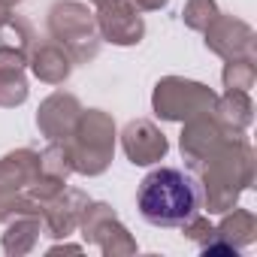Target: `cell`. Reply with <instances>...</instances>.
<instances>
[{
    "instance_id": "cell-5",
    "label": "cell",
    "mask_w": 257,
    "mask_h": 257,
    "mask_svg": "<svg viewBox=\"0 0 257 257\" xmlns=\"http://www.w3.org/2000/svg\"><path fill=\"white\" fill-rule=\"evenodd\" d=\"M215 91L203 82L185 79V76H164L158 79L152 91V109L161 121H188L200 112H212L215 106Z\"/></svg>"
},
{
    "instance_id": "cell-27",
    "label": "cell",
    "mask_w": 257,
    "mask_h": 257,
    "mask_svg": "<svg viewBox=\"0 0 257 257\" xmlns=\"http://www.w3.org/2000/svg\"><path fill=\"white\" fill-rule=\"evenodd\" d=\"M4 4H7V7H13V10H16V7H19V4H25V0H4Z\"/></svg>"
},
{
    "instance_id": "cell-17",
    "label": "cell",
    "mask_w": 257,
    "mask_h": 257,
    "mask_svg": "<svg viewBox=\"0 0 257 257\" xmlns=\"http://www.w3.org/2000/svg\"><path fill=\"white\" fill-rule=\"evenodd\" d=\"M215 239L230 245V248H236V251L248 248L257 239V218H254V212L251 209H239V206L227 209L221 224H215Z\"/></svg>"
},
{
    "instance_id": "cell-15",
    "label": "cell",
    "mask_w": 257,
    "mask_h": 257,
    "mask_svg": "<svg viewBox=\"0 0 257 257\" xmlns=\"http://www.w3.org/2000/svg\"><path fill=\"white\" fill-rule=\"evenodd\" d=\"M212 115L218 118V124L227 134H245L251 121H254V103L248 91H224L221 97H215Z\"/></svg>"
},
{
    "instance_id": "cell-28",
    "label": "cell",
    "mask_w": 257,
    "mask_h": 257,
    "mask_svg": "<svg viewBox=\"0 0 257 257\" xmlns=\"http://www.w3.org/2000/svg\"><path fill=\"white\" fill-rule=\"evenodd\" d=\"M91 4H103V0H91Z\"/></svg>"
},
{
    "instance_id": "cell-3",
    "label": "cell",
    "mask_w": 257,
    "mask_h": 257,
    "mask_svg": "<svg viewBox=\"0 0 257 257\" xmlns=\"http://www.w3.org/2000/svg\"><path fill=\"white\" fill-rule=\"evenodd\" d=\"M115 140H118V131H115V121L109 112L82 109L73 134L64 140L70 149V158H73V173L88 176V179L103 176L112 164Z\"/></svg>"
},
{
    "instance_id": "cell-16",
    "label": "cell",
    "mask_w": 257,
    "mask_h": 257,
    "mask_svg": "<svg viewBox=\"0 0 257 257\" xmlns=\"http://www.w3.org/2000/svg\"><path fill=\"white\" fill-rule=\"evenodd\" d=\"M43 236V218L40 215H16L7 221V230L0 236V245L10 257H25L37 248Z\"/></svg>"
},
{
    "instance_id": "cell-7",
    "label": "cell",
    "mask_w": 257,
    "mask_h": 257,
    "mask_svg": "<svg viewBox=\"0 0 257 257\" xmlns=\"http://www.w3.org/2000/svg\"><path fill=\"white\" fill-rule=\"evenodd\" d=\"M203 43L221 61H239V58L254 61L257 58V34L248 22H242L236 16L218 13L209 22V28L203 31Z\"/></svg>"
},
{
    "instance_id": "cell-9",
    "label": "cell",
    "mask_w": 257,
    "mask_h": 257,
    "mask_svg": "<svg viewBox=\"0 0 257 257\" xmlns=\"http://www.w3.org/2000/svg\"><path fill=\"white\" fill-rule=\"evenodd\" d=\"M227 137H233V134H227V131H224V127L218 124V118H215L212 112H200V115H194V118L182 121L179 149H182L185 164H188L191 170H197L206 158H212V155L224 146V140H227Z\"/></svg>"
},
{
    "instance_id": "cell-8",
    "label": "cell",
    "mask_w": 257,
    "mask_h": 257,
    "mask_svg": "<svg viewBox=\"0 0 257 257\" xmlns=\"http://www.w3.org/2000/svg\"><path fill=\"white\" fill-rule=\"evenodd\" d=\"M94 19L103 43L127 49V46H140L146 37V22L131 0H103L94 10Z\"/></svg>"
},
{
    "instance_id": "cell-18",
    "label": "cell",
    "mask_w": 257,
    "mask_h": 257,
    "mask_svg": "<svg viewBox=\"0 0 257 257\" xmlns=\"http://www.w3.org/2000/svg\"><path fill=\"white\" fill-rule=\"evenodd\" d=\"M40 176L58 179V182H67L73 176V158L64 140H55L40 152Z\"/></svg>"
},
{
    "instance_id": "cell-11",
    "label": "cell",
    "mask_w": 257,
    "mask_h": 257,
    "mask_svg": "<svg viewBox=\"0 0 257 257\" xmlns=\"http://www.w3.org/2000/svg\"><path fill=\"white\" fill-rule=\"evenodd\" d=\"M91 203V197L79 188H64L58 197H52L43 209V233L52 239H70L79 230L82 212Z\"/></svg>"
},
{
    "instance_id": "cell-23",
    "label": "cell",
    "mask_w": 257,
    "mask_h": 257,
    "mask_svg": "<svg viewBox=\"0 0 257 257\" xmlns=\"http://www.w3.org/2000/svg\"><path fill=\"white\" fill-rule=\"evenodd\" d=\"M182 233H185V239H191V242H197L200 248L203 245H209L212 239H215V224L206 218V215H191L185 224H182Z\"/></svg>"
},
{
    "instance_id": "cell-22",
    "label": "cell",
    "mask_w": 257,
    "mask_h": 257,
    "mask_svg": "<svg viewBox=\"0 0 257 257\" xmlns=\"http://www.w3.org/2000/svg\"><path fill=\"white\" fill-rule=\"evenodd\" d=\"M31 88L25 73H4L0 76V109H16L28 100Z\"/></svg>"
},
{
    "instance_id": "cell-20",
    "label": "cell",
    "mask_w": 257,
    "mask_h": 257,
    "mask_svg": "<svg viewBox=\"0 0 257 257\" xmlns=\"http://www.w3.org/2000/svg\"><path fill=\"white\" fill-rule=\"evenodd\" d=\"M221 82H224L227 91H251L254 82H257V67H254V61H248V58L224 61Z\"/></svg>"
},
{
    "instance_id": "cell-6",
    "label": "cell",
    "mask_w": 257,
    "mask_h": 257,
    "mask_svg": "<svg viewBox=\"0 0 257 257\" xmlns=\"http://www.w3.org/2000/svg\"><path fill=\"white\" fill-rule=\"evenodd\" d=\"M79 233L85 239V245H97L106 257H127V254H137V239L131 236L121 221L118 212L109 203H88L79 221Z\"/></svg>"
},
{
    "instance_id": "cell-1",
    "label": "cell",
    "mask_w": 257,
    "mask_h": 257,
    "mask_svg": "<svg viewBox=\"0 0 257 257\" xmlns=\"http://www.w3.org/2000/svg\"><path fill=\"white\" fill-rule=\"evenodd\" d=\"M257 158L245 134H233L224 146L197 167V194L209 215H224L254 185Z\"/></svg>"
},
{
    "instance_id": "cell-19",
    "label": "cell",
    "mask_w": 257,
    "mask_h": 257,
    "mask_svg": "<svg viewBox=\"0 0 257 257\" xmlns=\"http://www.w3.org/2000/svg\"><path fill=\"white\" fill-rule=\"evenodd\" d=\"M34 43H37V37H34V28H31V22H28V19L13 16L7 25H0V46H10V49H16V52L28 55Z\"/></svg>"
},
{
    "instance_id": "cell-10",
    "label": "cell",
    "mask_w": 257,
    "mask_h": 257,
    "mask_svg": "<svg viewBox=\"0 0 257 257\" xmlns=\"http://www.w3.org/2000/svg\"><path fill=\"white\" fill-rule=\"evenodd\" d=\"M121 137V149L127 155L134 167H152V164H161L170 152V140L161 127L149 118H134L124 124V131L118 134Z\"/></svg>"
},
{
    "instance_id": "cell-26",
    "label": "cell",
    "mask_w": 257,
    "mask_h": 257,
    "mask_svg": "<svg viewBox=\"0 0 257 257\" xmlns=\"http://www.w3.org/2000/svg\"><path fill=\"white\" fill-rule=\"evenodd\" d=\"M10 19H13V7H7L4 0H0V25H7Z\"/></svg>"
},
{
    "instance_id": "cell-14",
    "label": "cell",
    "mask_w": 257,
    "mask_h": 257,
    "mask_svg": "<svg viewBox=\"0 0 257 257\" xmlns=\"http://www.w3.org/2000/svg\"><path fill=\"white\" fill-rule=\"evenodd\" d=\"M40 179V152L16 149L0 158V188L10 194H25Z\"/></svg>"
},
{
    "instance_id": "cell-12",
    "label": "cell",
    "mask_w": 257,
    "mask_h": 257,
    "mask_svg": "<svg viewBox=\"0 0 257 257\" xmlns=\"http://www.w3.org/2000/svg\"><path fill=\"white\" fill-rule=\"evenodd\" d=\"M79 115H82L79 97L70 94V91H55V94H49V97L40 103V109H37V127H40V134H43L49 143L67 140V137L73 134Z\"/></svg>"
},
{
    "instance_id": "cell-25",
    "label": "cell",
    "mask_w": 257,
    "mask_h": 257,
    "mask_svg": "<svg viewBox=\"0 0 257 257\" xmlns=\"http://www.w3.org/2000/svg\"><path fill=\"white\" fill-rule=\"evenodd\" d=\"M131 4H134L140 13H158V10L170 7V0H131Z\"/></svg>"
},
{
    "instance_id": "cell-2",
    "label": "cell",
    "mask_w": 257,
    "mask_h": 257,
    "mask_svg": "<svg viewBox=\"0 0 257 257\" xmlns=\"http://www.w3.org/2000/svg\"><path fill=\"white\" fill-rule=\"evenodd\" d=\"M137 209L152 227H182L200 209V194L182 170L158 167L140 182Z\"/></svg>"
},
{
    "instance_id": "cell-24",
    "label": "cell",
    "mask_w": 257,
    "mask_h": 257,
    "mask_svg": "<svg viewBox=\"0 0 257 257\" xmlns=\"http://www.w3.org/2000/svg\"><path fill=\"white\" fill-rule=\"evenodd\" d=\"M28 70V55L10 49V46H0V76L4 73H25Z\"/></svg>"
},
{
    "instance_id": "cell-13",
    "label": "cell",
    "mask_w": 257,
    "mask_h": 257,
    "mask_svg": "<svg viewBox=\"0 0 257 257\" xmlns=\"http://www.w3.org/2000/svg\"><path fill=\"white\" fill-rule=\"evenodd\" d=\"M28 67L31 73L46 82V85H64L73 73V58L67 55V49L55 40H43V43H34L31 52H28Z\"/></svg>"
},
{
    "instance_id": "cell-4",
    "label": "cell",
    "mask_w": 257,
    "mask_h": 257,
    "mask_svg": "<svg viewBox=\"0 0 257 257\" xmlns=\"http://www.w3.org/2000/svg\"><path fill=\"white\" fill-rule=\"evenodd\" d=\"M49 34L55 43H61L67 49V55L73 58V64H88L100 55V31H97V19L94 10L82 0H55L49 7Z\"/></svg>"
},
{
    "instance_id": "cell-21",
    "label": "cell",
    "mask_w": 257,
    "mask_h": 257,
    "mask_svg": "<svg viewBox=\"0 0 257 257\" xmlns=\"http://www.w3.org/2000/svg\"><path fill=\"white\" fill-rule=\"evenodd\" d=\"M218 13H221L218 10V0H188L185 10H182V22H185V28L203 34Z\"/></svg>"
}]
</instances>
